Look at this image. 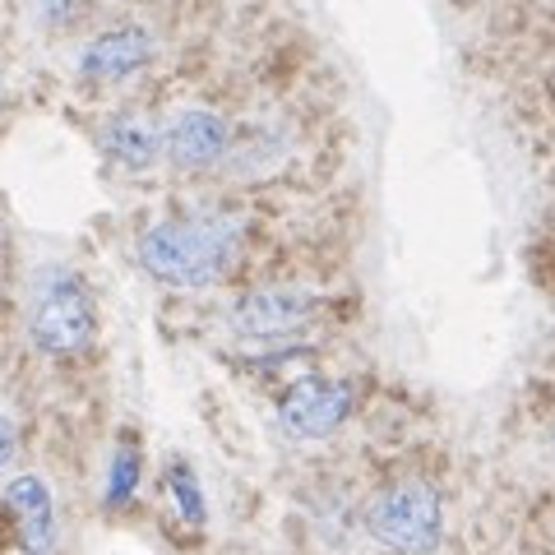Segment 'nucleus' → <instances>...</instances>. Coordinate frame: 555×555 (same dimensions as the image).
Returning a JSON list of instances; mask_svg holds the SVG:
<instances>
[{"instance_id":"f257e3e1","label":"nucleus","mask_w":555,"mask_h":555,"mask_svg":"<svg viewBox=\"0 0 555 555\" xmlns=\"http://www.w3.org/2000/svg\"><path fill=\"white\" fill-rule=\"evenodd\" d=\"M241 236H246L241 218H228V214L167 218L139 236V269L163 287L199 292L232 269Z\"/></svg>"},{"instance_id":"f03ea898","label":"nucleus","mask_w":555,"mask_h":555,"mask_svg":"<svg viewBox=\"0 0 555 555\" xmlns=\"http://www.w3.org/2000/svg\"><path fill=\"white\" fill-rule=\"evenodd\" d=\"M366 528L393 555H436L444 542V500L422 477L389 481L366 505Z\"/></svg>"},{"instance_id":"7ed1b4c3","label":"nucleus","mask_w":555,"mask_h":555,"mask_svg":"<svg viewBox=\"0 0 555 555\" xmlns=\"http://www.w3.org/2000/svg\"><path fill=\"white\" fill-rule=\"evenodd\" d=\"M93 324H98L93 301H89V292H83V283H75V278L47 283L38 297H33V310H28V334L47 357L83 352L89 338H93Z\"/></svg>"},{"instance_id":"20e7f679","label":"nucleus","mask_w":555,"mask_h":555,"mask_svg":"<svg viewBox=\"0 0 555 555\" xmlns=\"http://www.w3.org/2000/svg\"><path fill=\"white\" fill-rule=\"evenodd\" d=\"M347 416H352V385L347 379L310 375L278 398V426L292 440H328Z\"/></svg>"},{"instance_id":"39448f33","label":"nucleus","mask_w":555,"mask_h":555,"mask_svg":"<svg viewBox=\"0 0 555 555\" xmlns=\"http://www.w3.org/2000/svg\"><path fill=\"white\" fill-rule=\"evenodd\" d=\"M320 297L306 287H255L232 306V328L241 338H292L315 320Z\"/></svg>"},{"instance_id":"423d86ee","label":"nucleus","mask_w":555,"mask_h":555,"mask_svg":"<svg viewBox=\"0 0 555 555\" xmlns=\"http://www.w3.org/2000/svg\"><path fill=\"white\" fill-rule=\"evenodd\" d=\"M153 56H158V38L139 24H120V28H107L79 51V75L93 79V83H120L139 75Z\"/></svg>"},{"instance_id":"0eeeda50","label":"nucleus","mask_w":555,"mask_h":555,"mask_svg":"<svg viewBox=\"0 0 555 555\" xmlns=\"http://www.w3.org/2000/svg\"><path fill=\"white\" fill-rule=\"evenodd\" d=\"M232 149V130L228 120H222L218 112H181L177 120L167 126V158L171 167L181 171H199V167H214L222 163V153Z\"/></svg>"},{"instance_id":"6e6552de","label":"nucleus","mask_w":555,"mask_h":555,"mask_svg":"<svg viewBox=\"0 0 555 555\" xmlns=\"http://www.w3.org/2000/svg\"><path fill=\"white\" fill-rule=\"evenodd\" d=\"M5 509L14 514V532H20L24 555H47L56 542V505H51V486L42 477H10L5 481Z\"/></svg>"},{"instance_id":"1a4fd4ad","label":"nucleus","mask_w":555,"mask_h":555,"mask_svg":"<svg viewBox=\"0 0 555 555\" xmlns=\"http://www.w3.org/2000/svg\"><path fill=\"white\" fill-rule=\"evenodd\" d=\"M167 149V130H158L149 116H120L107 130V153L126 171H149Z\"/></svg>"},{"instance_id":"9d476101","label":"nucleus","mask_w":555,"mask_h":555,"mask_svg":"<svg viewBox=\"0 0 555 555\" xmlns=\"http://www.w3.org/2000/svg\"><path fill=\"white\" fill-rule=\"evenodd\" d=\"M134 481H139V454H134V444H120L112 459V477H107V505H126Z\"/></svg>"},{"instance_id":"9b49d317","label":"nucleus","mask_w":555,"mask_h":555,"mask_svg":"<svg viewBox=\"0 0 555 555\" xmlns=\"http://www.w3.org/2000/svg\"><path fill=\"white\" fill-rule=\"evenodd\" d=\"M171 491H177V505H181V514L190 518V524H204V495H199V481H195V473H190L185 463H177L171 467Z\"/></svg>"},{"instance_id":"f8f14e48","label":"nucleus","mask_w":555,"mask_h":555,"mask_svg":"<svg viewBox=\"0 0 555 555\" xmlns=\"http://www.w3.org/2000/svg\"><path fill=\"white\" fill-rule=\"evenodd\" d=\"M14 449H20V436H14V422L0 412V473L14 463Z\"/></svg>"},{"instance_id":"ddd939ff","label":"nucleus","mask_w":555,"mask_h":555,"mask_svg":"<svg viewBox=\"0 0 555 555\" xmlns=\"http://www.w3.org/2000/svg\"><path fill=\"white\" fill-rule=\"evenodd\" d=\"M551 444H555V440H551Z\"/></svg>"}]
</instances>
